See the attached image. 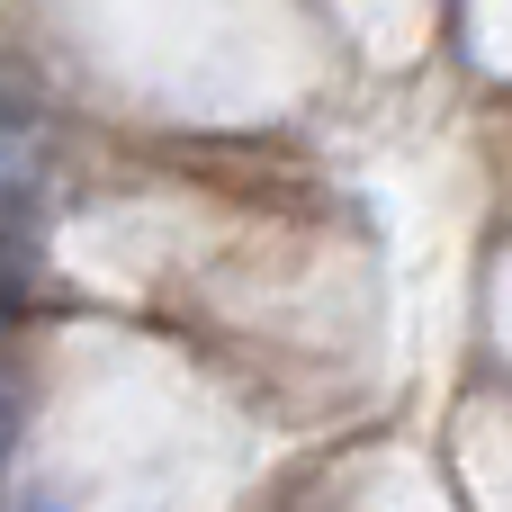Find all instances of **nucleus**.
Returning <instances> with one entry per match:
<instances>
[{
    "mask_svg": "<svg viewBox=\"0 0 512 512\" xmlns=\"http://www.w3.org/2000/svg\"><path fill=\"white\" fill-rule=\"evenodd\" d=\"M36 288V243L18 225H0V315H18V297Z\"/></svg>",
    "mask_w": 512,
    "mask_h": 512,
    "instance_id": "1",
    "label": "nucleus"
},
{
    "mask_svg": "<svg viewBox=\"0 0 512 512\" xmlns=\"http://www.w3.org/2000/svg\"><path fill=\"white\" fill-rule=\"evenodd\" d=\"M18 189H27V117L0 99V207H9Z\"/></svg>",
    "mask_w": 512,
    "mask_h": 512,
    "instance_id": "2",
    "label": "nucleus"
},
{
    "mask_svg": "<svg viewBox=\"0 0 512 512\" xmlns=\"http://www.w3.org/2000/svg\"><path fill=\"white\" fill-rule=\"evenodd\" d=\"M18 423H27V378H18V351L0 342V459L18 450Z\"/></svg>",
    "mask_w": 512,
    "mask_h": 512,
    "instance_id": "3",
    "label": "nucleus"
}]
</instances>
